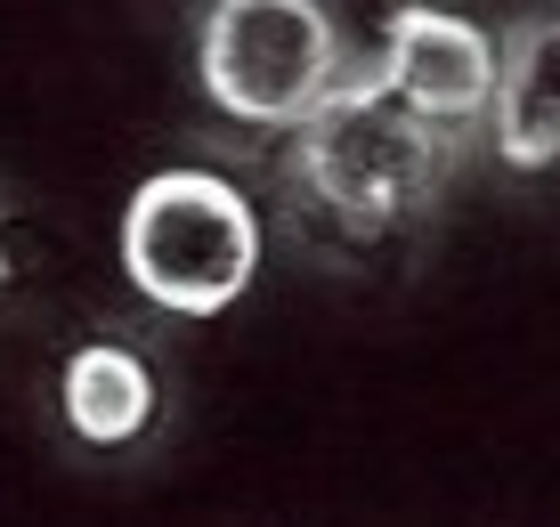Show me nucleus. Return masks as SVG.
<instances>
[{
    "mask_svg": "<svg viewBox=\"0 0 560 527\" xmlns=\"http://www.w3.org/2000/svg\"><path fill=\"white\" fill-rule=\"evenodd\" d=\"M293 171L350 227H390L431 203L439 171H447V130L422 122L407 97H390L382 73H358L301 122Z\"/></svg>",
    "mask_w": 560,
    "mask_h": 527,
    "instance_id": "obj_1",
    "label": "nucleus"
},
{
    "mask_svg": "<svg viewBox=\"0 0 560 527\" xmlns=\"http://www.w3.org/2000/svg\"><path fill=\"white\" fill-rule=\"evenodd\" d=\"M122 268L171 317H220L260 268V220L220 171H154L122 211Z\"/></svg>",
    "mask_w": 560,
    "mask_h": 527,
    "instance_id": "obj_2",
    "label": "nucleus"
},
{
    "mask_svg": "<svg viewBox=\"0 0 560 527\" xmlns=\"http://www.w3.org/2000/svg\"><path fill=\"white\" fill-rule=\"evenodd\" d=\"M203 90L220 114L301 130L341 90V42L317 0H220L203 16Z\"/></svg>",
    "mask_w": 560,
    "mask_h": 527,
    "instance_id": "obj_3",
    "label": "nucleus"
},
{
    "mask_svg": "<svg viewBox=\"0 0 560 527\" xmlns=\"http://www.w3.org/2000/svg\"><path fill=\"white\" fill-rule=\"evenodd\" d=\"M374 73L390 97H407L422 122L455 130V122H479L495 97V42L447 9H398Z\"/></svg>",
    "mask_w": 560,
    "mask_h": 527,
    "instance_id": "obj_4",
    "label": "nucleus"
},
{
    "mask_svg": "<svg viewBox=\"0 0 560 527\" xmlns=\"http://www.w3.org/2000/svg\"><path fill=\"white\" fill-rule=\"evenodd\" d=\"M495 154L520 171H552L560 163V16L545 25H520L512 49L495 57Z\"/></svg>",
    "mask_w": 560,
    "mask_h": 527,
    "instance_id": "obj_5",
    "label": "nucleus"
},
{
    "mask_svg": "<svg viewBox=\"0 0 560 527\" xmlns=\"http://www.w3.org/2000/svg\"><path fill=\"white\" fill-rule=\"evenodd\" d=\"M66 422L82 431L90 446H122V438H139L147 431V414H154V382H147V365L130 358V349H73L66 358Z\"/></svg>",
    "mask_w": 560,
    "mask_h": 527,
    "instance_id": "obj_6",
    "label": "nucleus"
}]
</instances>
